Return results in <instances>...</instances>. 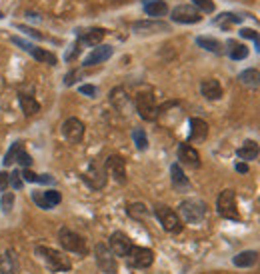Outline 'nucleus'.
<instances>
[{
	"mask_svg": "<svg viewBox=\"0 0 260 274\" xmlns=\"http://www.w3.org/2000/svg\"><path fill=\"white\" fill-rule=\"evenodd\" d=\"M34 254L38 258H42L52 272H68L72 268L70 258L60 250H54V248H48V246H36Z\"/></svg>",
	"mask_w": 260,
	"mask_h": 274,
	"instance_id": "nucleus-1",
	"label": "nucleus"
},
{
	"mask_svg": "<svg viewBox=\"0 0 260 274\" xmlns=\"http://www.w3.org/2000/svg\"><path fill=\"white\" fill-rule=\"evenodd\" d=\"M58 242H60V246H62L64 250H68V252H74V254H80V256H84V254L88 252L86 240H84L78 232L70 230L68 226H62V228L58 230Z\"/></svg>",
	"mask_w": 260,
	"mask_h": 274,
	"instance_id": "nucleus-2",
	"label": "nucleus"
},
{
	"mask_svg": "<svg viewBox=\"0 0 260 274\" xmlns=\"http://www.w3.org/2000/svg\"><path fill=\"white\" fill-rule=\"evenodd\" d=\"M82 180L88 184V188L92 190H102L106 186V180H108V172H106V166L102 160H92L88 164V168L84 170L82 174Z\"/></svg>",
	"mask_w": 260,
	"mask_h": 274,
	"instance_id": "nucleus-3",
	"label": "nucleus"
},
{
	"mask_svg": "<svg viewBox=\"0 0 260 274\" xmlns=\"http://www.w3.org/2000/svg\"><path fill=\"white\" fill-rule=\"evenodd\" d=\"M178 210H180V216L184 218V222H188V224H198L206 216V204L202 200H198V198L182 200Z\"/></svg>",
	"mask_w": 260,
	"mask_h": 274,
	"instance_id": "nucleus-4",
	"label": "nucleus"
},
{
	"mask_svg": "<svg viewBox=\"0 0 260 274\" xmlns=\"http://www.w3.org/2000/svg\"><path fill=\"white\" fill-rule=\"evenodd\" d=\"M134 106H136V112L142 120H146V122L156 120L158 106H156V98L152 92H138L134 98Z\"/></svg>",
	"mask_w": 260,
	"mask_h": 274,
	"instance_id": "nucleus-5",
	"label": "nucleus"
},
{
	"mask_svg": "<svg viewBox=\"0 0 260 274\" xmlns=\"http://www.w3.org/2000/svg\"><path fill=\"white\" fill-rule=\"evenodd\" d=\"M154 214H156L158 222L162 224V228L166 232H170V234L182 232V220H180V216L172 208H168L166 204H156L154 206Z\"/></svg>",
	"mask_w": 260,
	"mask_h": 274,
	"instance_id": "nucleus-6",
	"label": "nucleus"
},
{
	"mask_svg": "<svg viewBox=\"0 0 260 274\" xmlns=\"http://www.w3.org/2000/svg\"><path fill=\"white\" fill-rule=\"evenodd\" d=\"M216 210L226 220H240V214H238V208H236V194H234V190L228 188V190H222L218 194Z\"/></svg>",
	"mask_w": 260,
	"mask_h": 274,
	"instance_id": "nucleus-7",
	"label": "nucleus"
},
{
	"mask_svg": "<svg viewBox=\"0 0 260 274\" xmlns=\"http://www.w3.org/2000/svg\"><path fill=\"white\" fill-rule=\"evenodd\" d=\"M62 136L70 142V144H78L84 138V122L78 120L76 116H70L62 122Z\"/></svg>",
	"mask_w": 260,
	"mask_h": 274,
	"instance_id": "nucleus-8",
	"label": "nucleus"
},
{
	"mask_svg": "<svg viewBox=\"0 0 260 274\" xmlns=\"http://www.w3.org/2000/svg\"><path fill=\"white\" fill-rule=\"evenodd\" d=\"M94 256H96V264L102 272L106 274H116V256L112 254V250L106 244H96L94 248Z\"/></svg>",
	"mask_w": 260,
	"mask_h": 274,
	"instance_id": "nucleus-9",
	"label": "nucleus"
},
{
	"mask_svg": "<svg viewBox=\"0 0 260 274\" xmlns=\"http://www.w3.org/2000/svg\"><path fill=\"white\" fill-rule=\"evenodd\" d=\"M126 258H128L130 266H134V268H148V266H152V262H154V252H152L150 248L132 246Z\"/></svg>",
	"mask_w": 260,
	"mask_h": 274,
	"instance_id": "nucleus-10",
	"label": "nucleus"
},
{
	"mask_svg": "<svg viewBox=\"0 0 260 274\" xmlns=\"http://www.w3.org/2000/svg\"><path fill=\"white\" fill-rule=\"evenodd\" d=\"M172 20L178 22V24H196L202 20L200 16V10L192 4H178L174 10H172Z\"/></svg>",
	"mask_w": 260,
	"mask_h": 274,
	"instance_id": "nucleus-11",
	"label": "nucleus"
},
{
	"mask_svg": "<svg viewBox=\"0 0 260 274\" xmlns=\"http://www.w3.org/2000/svg\"><path fill=\"white\" fill-rule=\"evenodd\" d=\"M104 166H106L108 176L114 178V182H118V184H126L128 176H126V162H124L122 156H118V154L108 156L106 162H104Z\"/></svg>",
	"mask_w": 260,
	"mask_h": 274,
	"instance_id": "nucleus-12",
	"label": "nucleus"
},
{
	"mask_svg": "<svg viewBox=\"0 0 260 274\" xmlns=\"http://www.w3.org/2000/svg\"><path fill=\"white\" fill-rule=\"evenodd\" d=\"M108 248L112 250V254H114V256L126 258V256H128V252H130V248H132V240L128 238V234H124V232L116 230V232H112V236L108 238Z\"/></svg>",
	"mask_w": 260,
	"mask_h": 274,
	"instance_id": "nucleus-13",
	"label": "nucleus"
},
{
	"mask_svg": "<svg viewBox=\"0 0 260 274\" xmlns=\"http://www.w3.org/2000/svg\"><path fill=\"white\" fill-rule=\"evenodd\" d=\"M178 160L188 166V168H200V154L194 146H190L188 142L186 144H180L178 146Z\"/></svg>",
	"mask_w": 260,
	"mask_h": 274,
	"instance_id": "nucleus-14",
	"label": "nucleus"
},
{
	"mask_svg": "<svg viewBox=\"0 0 260 274\" xmlns=\"http://www.w3.org/2000/svg\"><path fill=\"white\" fill-rule=\"evenodd\" d=\"M132 30L138 34H156V32H166L170 30V26L162 20H140L132 24Z\"/></svg>",
	"mask_w": 260,
	"mask_h": 274,
	"instance_id": "nucleus-15",
	"label": "nucleus"
},
{
	"mask_svg": "<svg viewBox=\"0 0 260 274\" xmlns=\"http://www.w3.org/2000/svg\"><path fill=\"white\" fill-rule=\"evenodd\" d=\"M208 136V124L202 118H190V134L188 142H202Z\"/></svg>",
	"mask_w": 260,
	"mask_h": 274,
	"instance_id": "nucleus-16",
	"label": "nucleus"
},
{
	"mask_svg": "<svg viewBox=\"0 0 260 274\" xmlns=\"http://www.w3.org/2000/svg\"><path fill=\"white\" fill-rule=\"evenodd\" d=\"M170 180H172L174 190H178V192L190 190V180L186 178V174H184V170H182L180 164H172L170 166Z\"/></svg>",
	"mask_w": 260,
	"mask_h": 274,
	"instance_id": "nucleus-17",
	"label": "nucleus"
},
{
	"mask_svg": "<svg viewBox=\"0 0 260 274\" xmlns=\"http://www.w3.org/2000/svg\"><path fill=\"white\" fill-rule=\"evenodd\" d=\"M112 46H108V44H104V46H96L86 58H84V66H94V64H100V62H104V60H108L110 56H112Z\"/></svg>",
	"mask_w": 260,
	"mask_h": 274,
	"instance_id": "nucleus-18",
	"label": "nucleus"
},
{
	"mask_svg": "<svg viewBox=\"0 0 260 274\" xmlns=\"http://www.w3.org/2000/svg\"><path fill=\"white\" fill-rule=\"evenodd\" d=\"M110 104H112L118 112L126 114V112H128V106H130V98H128L126 90L120 88V86H116V88L110 92Z\"/></svg>",
	"mask_w": 260,
	"mask_h": 274,
	"instance_id": "nucleus-19",
	"label": "nucleus"
},
{
	"mask_svg": "<svg viewBox=\"0 0 260 274\" xmlns=\"http://www.w3.org/2000/svg\"><path fill=\"white\" fill-rule=\"evenodd\" d=\"M200 92H202V96H204L206 100H218V98L222 96V86H220L218 80L206 78V80H202V84H200Z\"/></svg>",
	"mask_w": 260,
	"mask_h": 274,
	"instance_id": "nucleus-20",
	"label": "nucleus"
},
{
	"mask_svg": "<svg viewBox=\"0 0 260 274\" xmlns=\"http://www.w3.org/2000/svg\"><path fill=\"white\" fill-rule=\"evenodd\" d=\"M18 272V258L12 250L0 254V274H16Z\"/></svg>",
	"mask_w": 260,
	"mask_h": 274,
	"instance_id": "nucleus-21",
	"label": "nucleus"
},
{
	"mask_svg": "<svg viewBox=\"0 0 260 274\" xmlns=\"http://www.w3.org/2000/svg\"><path fill=\"white\" fill-rule=\"evenodd\" d=\"M104 36H106V30H104V28H88V30L80 32L78 40H80L82 44H88V46H98Z\"/></svg>",
	"mask_w": 260,
	"mask_h": 274,
	"instance_id": "nucleus-22",
	"label": "nucleus"
},
{
	"mask_svg": "<svg viewBox=\"0 0 260 274\" xmlns=\"http://www.w3.org/2000/svg\"><path fill=\"white\" fill-rule=\"evenodd\" d=\"M126 212H128L130 218H134V220H138V222H144V220H148V216H150V210H148V206H146L144 202H130V204L126 206Z\"/></svg>",
	"mask_w": 260,
	"mask_h": 274,
	"instance_id": "nucleus-23",
	"label": "nucleus"
},
{
	"mask_svg": "<svg viewBox=\"0 0 260 274\" xmlns=\"http://www.w3.org/2000/svg\"><path fill=\"white\" fill-rule=\"evenodd\" d=\"M18 102H20V108H22L24 116H34L36 112H40V104H38L36 98L30 96V94L20 92V94H18Z\"/></svg>",
	"mask_w": 260,
	"mask_h": 274,
	"instance_id": "nucleus-24",
	"label": "nucleus"
},
{
	"mask_svg": "<svg viewBox=\"0 0 260 274\" xmlns=\"http://www.w3.org/2000/svg\"><path fill=\"white\" fill-rule=\"evenodd\" d=\"M238 158L240 160H244V162H248V160H254L258 154H260V146H258V142L256 140H246L240 148H238Z\"/></svg>",
	"mask_w": 260,
	"mask_h": 274,
	"instance_id": "nucleus-25",
	"label": "nucleus"
},
{
	"mask_svg": "<svg viewBox=\"0 0 260 274\" xmlns=\"http://www.w3.org/2000/svg\"><path fill=\"white\" fill-rule=\"evenodd\" d=\"M144 12L152 18H160L168 12V4L164 2V0H148V2L144 4Z\"/></svg>",
	"mask_w": 260,
	"mask_h": 274,
	"instance_id": "nucleus-26",
	"label": "nucleus"
},
{
	"mask_svg": "<svg viewBox=\"0 0 260 274\" xmlns=\"http://www.w3.org/2000/svg\"><path fill=\"white\" fill-rule=\"evenodd\" d=\"M256 262H258V254H256L254 250H244V252L236 254V256L232 258V264L238 266V268H250V266H254Z\"/></svg>",
	"mask_w": 260,
	"mask_h": 274,
	"instance_id": "nucleus-27",
	"label": "nucleus"
},
{
	"mask_svg": "<svg viewBox=\"0 0 260 274\" xmlns=\"http://www.w3.org/2000/svg\"><path fill=\"white\" fill-rule=\"evenodd\" d=\"M238 80H240V84H244L248 88H258L260 86V72L254 68H246L238 74Z\"/></svg>",
	"mask_w": 260,
	"mask_h": 274,
	"instance_id": "nucleus-28",
	"label": "nucleus"
},
{
	"mask_svg": "<svg viewBox=\"0 0 260 274\" xmlns=\"http://www.w3.org/2000/svg\"><path fill=\"white\" fill-rule=\"evenodd\" d=\"M196 44L208 52H214V54H222V44L216 40V38H210V36H198L196 38Z\"/></svg>",
	"mask_w": 260,
	"mask_h": 274,
	"instance_id": "nucleus-29",
	"label": "nucleus"
},
{
	"mask_svg": "<svg viewBox=\"0 0 260 274\" xmlns=\"http://www.w3.org/2000/svg\"><path fill=\"white\" fill-rule=\"evenodd\" d=\"M28 54H30L32 58H36L38 62H44V64H50V66L56 64V56H54L52 52L42 50V48H38V46H34V44H32V48L28 50Z\"/></svg>",
	"mask_w": 260,
	"mask_h": 274,
	"instance_id": "nucleus-30",
	"label": "nucleus"
},
{
	"mask_svg": "<svg viewBox=\"0 0 260 274\" xmlns=\"http://www.w3.org/2000/svg\"><path fill=\"white\" fill-rule=\"evenodd\" d=\"M228 46H230V58L232 60H244L248 56V48L244 44H238L234 40H228Z\"/></svg>",
	"mask_w": 260,
	"mask_h": 274,
	"instance_id": "nucleus-31",
	"label": "nucleus"
},
{
	"mask_svg": "<svg viewBox=\"0 0 260 274\" xmlns=\"http://www.w3.org/2000/svg\"><path fill=\"white\" fill-rule=\"evenodd\" d=\"M22 150H24V142H20V140H18V142H14V144L10 146V150L6 152V156H4V166L8 168L10 164H14V162H16V158H18V154H20Z\"/></svg>",
	"mask_w": 260,
	"mask_h": 274,
	"instance_id": "nucleus-32",
	"label": "nucleus"
},
{
	"mask_svg": "<svg viewBox=\"0 0 260 274\" xmlns=\"http://www.w3.org/2000/svg\"><path fill=\"white\" fill-rule=\"evenodd\" d=\"M132 140H134L138 150H146L148 148V138H146V132L142 128H134L132 130Z\"/></svg>",
	"mask_w": 260,
	"mask_h": 274,
	"instance_id": "nucleus-33",
	"label": "nucleus"
},
{
	"mask_svg": "<svg viewBox=\"0 0 260 274\" xmlns=\"http://www.w3.org/2000/svg\"><path fill=\"white\" fill-rule=\"evenodd\" d=\"M240 22H242V16H236V14H230V12L220 14V18L216 20V24H220L222 28H228V24H240Z\"/></svg>",
	"mask_w": 260,
	"mask_h": 274,
	"instance_id": "nucleus-34",
	"label": "nucleus"
},
{
	"mask_svg": "<svg viewBox=\"0 0 260 274\" xmlns=\"http://www.w3.org/2000/svg\"><path fill=\"white\" fill-rule=\"evenodd\" d=\"M0 206H2V212H10L14 206V192H4L2 198H0Z\"/></svg>",
	"mask_w": 260,
	"mask_h": 274,
	"instance_id": "nucleus-35",
	"label": "nucleus"
},
{
	"mask_svg": "<svg viewBox=\"0 0 260 274\" xmlns=\"http://www.w3.org/2000/svg\"><path fill=\"white\" fill-rule=\"evenodd\" d=\"M240 36H242V38L252 40V42L256 44V50L260 52V36H258V32H256V30H252V28H242V30H240Z\"/></svg>",
	"mask_w": 260,
	"mask_h": 274,
	"instance_id": "nucleus-36",
	"label": "nucleus"
},
{
	"mask_svg": "<svg viewBox=\"0 0 260 274\" xmlns=\"http://www.w3.org/2000/svg\"><path fill=\"white\" fill-rule=\"evenodd\" d=\"M32 200H34V204H36V206H40L42 210H50V208H52V206L48 204V200H46L44 192H32Z\"/></svg>",
	"mask_w": 260,
	"mask_h": 274,
	"instance_id": "nucleus-37",
	"label": "nucleus"
},
{
	"mask_svg": "<svg viewBox=\"0 0 260 274\" xmlns=\"http://www.w3.org/2000/svg\"><path fill=\"white\" fill-rule=\"evenodd\" d=\"M194 6L202 12H214V2L212 0H194Z\"/></svg>",
	"mask_w": 260,
	"mask_h": 274,
	"instance_id": "nucleus-38",
	"label": "nucleus"
},
{
	"mask_svg": "<svg viewBox=\"0 0 260 274\" xmlns=\"http://www.w3.org/2000/svg\"><path fill=\"white\" fill-rule=\"evenodd\" d=\"M44 196H46V200H48V204H50L52 208H54L56 204H60V200H62V196H60L58 190H46Z\"/></svg>",
	"mask_w": 260,
	"mask_h": 274,
	"instance_id": "nucleus-39",
	"label": "nucleus"
},
{
	"mask_svg": "<svg viewBox=\"0 0 260 274\" xmlns=\"http://www.w3.org/2000/svg\"><path fill=\"white\" fill-rule=\"evenodd\" d=\"M16 162H18V164H20L22 168H30V166H32V156H30V154H26V152L22 150V152L18 154Z\"/></svg>",
	"mask_w": 260,
	"mask_h": 274,
	"instance_id": "nucleus-40",
	"label": "nucleus"
},
{
	"mask_svg": "<svg viewBox=\"0 0 260 274\" xmlns=\"http://www.w3.org/2000/svg\"><path fill=\"white\" fill-rule=\"evenodd\" d=\"M80 46H82V42L80 40H76L74 42V46H72V50H68V54H66V60L70 62V60H74L78 54H80Z\"/></svg>",
	"mask_w": 260,
	"mask_h": 274,
	"instance_id": "nucleus-41",
	"label": "nucleus"
},
{
	"mask_svg": "<svg viewBox=\"0 0 260 274\" xmlns=\"http://www.w3.org/2000/svg\"><path fill=\"white\" fill-rule=\"evenodd\" d=\"M10 186H12V188H22V176H20L18 170H14V172L10 174Z\"/></svg>",
	"mask_w": 260,
	"mask_h": 274,
	"instance_id": "nucleus-42",
	"label": "nucleus"
},
{
	"mask_svg": "<svg viewBox=\"0 0 260 274\" xmlns=\"http://www.w3.org/2000/svg\"><path fill=\"white\" fill-rule=\"evenodd\" d=\"M78 90H80V94H86V96H90V98L96 96V88H94L92 84H82Z\"/></svg>",
	"mask_w": 260,
	"mask_h": 274,
	"instance_id": "nucleus-43",
	"label": "nucleus"
},
{
	"mask_svg": "<svg viewBox=\"0 0 260 274\" xmlns=\"http://www.w3.org/2000/svg\"><path fill=\"white\" fill-rule=\"evenodd\" d=\"M10 186V174L0 172V190H6Z\"/></svg>",
	"mask_w": 260,
	"mask_h": 274,
	"instance_id": "nucleus-44",
	"label": "nucleus"
},
{
	"mask_svg": "<svg viewBox=\"0 0 260 274\" xmlns=\"http://www.w3.org/2000/svg\"><path fill=\"white\" fill-rule=\"evenodd\" d=\"M16 28L22 30V32H26V34H30V36H34V38H42L40 32H36L34 28H28V26H24V24H16Z\"/></svg>",
	"mask_w": 260,
	"mask_h": 274,
	"instance_id": "nucleus-45",
	"label": "nucleus"
},
{
	"mask_svg": "<svg viewBox=\"0 0 260 274\" xmlns=\"http://www.w3.org/2000/svg\"><path fill=\"white\" fill-rule=\"evenodd\" d=\"M78 76H80V72H78V70L68 72V74H66V78H64V84H66V86H72V84L76 82V78H78Z\"/></svg>",
	"mask_w": 260,
	"mask_h": 274,
	"instance_id": "nucleus-46",
	"label": "nucleus"
},
{
	"mask_svg": "<svg viewBox=\"0 0 260 274\" xmlns=\"http://www.w3.org/2000/svg\"><path fill=\"white\" fill-rule=\"evenodd\" d=\"M236 170L242 172V174H246L248 172V164L246 162H236Z\"/></svg>",
	"mask_w": 260,
	"mask_h": 274,
	"instance_id": "nucleus-47",
	"label": "nucleus"
},
{
	"mask_svg": "<svg viewBox=\"0 0 260 274\" xmlns=\"http://www.w3.org/2000/svg\"><path fill=\"white\" fill-rule=\"evenodd\" d=\"M0 18H2V12H0Z\"/></svg>",
	"mask_w": 260,
	"mask_h": 274,
	"instance_id": "nucleus-48",
	"label": "nucleus"
}]
</instances>
